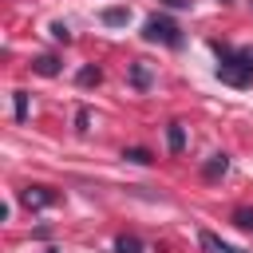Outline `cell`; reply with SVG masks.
I'll return each instance as SVG.
<instances>
[{
  "mask_svg": "<svg viewBox=\"0 0 253 253\" xmlns=\"http://www.w3.org/2000/svg\"><path fill=\"white\" fill-rule=\"evenodd\" d=\"M142 36H146L150 43H170V47H178V43H182L178 24H174V20H166V16H150V20H146V28H142Z\"/></svg>",
  "mask_w": 253,
  "mask_h": 253,
  "instance_id": "6da1fadb",
  "label": "cell"
},
{
  "mask_svg": "<svg viewBox=\"0 0 253 253\" xmlns=\"http://www.w3.org/2000/svg\"><path fill=\"white\" fill-rule=\"evenodd\" d=\"M20 202H24L28 210H47V206L55 202V190H47V186H24V190H20Z\"/></svg>",
  "mask_w": 253,
  "mask_h": 253,
  "instance_id": "7a4b0ae2",
  "label": "cell"
},
{
  "mask_svg": "<svg viewBox=\"0 0 253 253\" xmlns=\"http://www.w3.org/2000/svg\"><path fill=\"white\" fill-rule=\"evenodd\" d=\"M198 245L206 249V253H241V249H233V245H225L217 233H210V229H202L198 233Z\"/></svg>",
  "mask_w": 253,
  "mask_h": 253,
  "instance_id": "3957f363",
  "label": "cell"
},
{
  "mask_svg": "<svg viewBox=\"0 0 253 253\" xmlns=\"http://www.w3.org/2000/svg\"><path fill=\"white\" fill-rule=\"evenodd\" d=\"M225 170H229V154H210V162L202 166V174H206V178H221Z\"/></svg>",
  "mask_w": 253,
  "mask_h": 253,
  "instance_id": "277c9868",
  "label": "cell"
},
{
  "mask_svg": "<svg viewBox=\"0 0 253 253\" xmlns=\"http://www.w3.org/2000/svg\"><path fill=\"white\" fill-rule=\"evenodd\" d=\"M123 158H126V162H138V166L154 162V154H150V150H142V146H126V150H123Z\"/></svg>",
  "mask_w": 253,
  "mask_h": 253,
  "instance_id": "5b68a950",
  "label": "cell"
},
{
  "mask_svg": "<svg viewBox=\"0 0 253 253\" xmlns=\"http://www.w3.org/2000/svg\"><path fill=\"white\" fill-rule=\"evenodd\" d=\"M32 67H36L40 75H55V71H59V59H55V55H40Z\"/></svg>",
  "mask_w": 253,
  "mask_h": 253,
  "instance_id": "8992f818",
  "label": "cell"
},
{
  "mask_svg": "<svg viewBox=\"0 0 253 253\" xmlns=\"http://www.w3.org/2000/svg\"><path fill=\"white\" fill-rule=\"evenodd\" d=\"M166 142H170V150H174V154L186 146V134H182V126H178V123H170V130H166Z\"/></svg>",
  "mask_w": 253,
  "mask_h": 253,
  "instance_id": "52a82bcc",
  "label": "cell"
},
{
  "mask_svg": "<svg viewBox=\"0 0 253 253\" xmlns=\"http://www.w3.org/2000/svg\"><path fill=\"white\" fill-rule=\"evenodd\" d=\"M115 253H142V241H138V237H126V233H123V237L115 241Z\"/></svg>",
  "mask_w": 253,
  "mask_h": 253,
  "instance_id": "ba28073f",
  "label": "cell"
},
{
  "mask_svg": "<svg viewBox=\"0 0 253 253\" xmlns=\"http://www.w3.org/2000/svg\"><path fill=\"white\" fill-rule=\"evenodd\" d=\"M233 225L253 229V206H237V210H233Z\"/></svg>",
  "mask_w": 253,
  "mask_h": 253,
  "instance_id": "9c48e42d",
  "label": "cell"
},
{
  "mask_svg": "<svg viewBox=\"0 0 253 253\" xmlns=\"http://www.w3.org/2000/svg\"><path fill=\"white\" fill-rule=\"evenodd\" d=\"M130 83H134V87H146V83H150V71H146L142 63H130Z\"/></svg>",
  "mask_w": 253,
  "mask_h": 253,
  "instance_id": "30bf717a",
  "label": "cell"
},
{
  "mask_svg": "<svg viewBox=\"0 0 253 253\" xmlns=\"http://www.w3.org/2000/svg\"><path fill=\"white\" fill-rule=\"evenodd\" d=\"M12 107H16V119H28V91H16L12 95Z\"/></svg>",
  "mask_w": 253,
  "mask_h": 253,
  "instance_id": "8fae6325",
  "label": "cell"
},
{
  "mask_svg": "<svg viewBox=\"0 0 253 253\" xmlns=\"http://www.w3.org/2000/svg\"><path fill=\"white\" fill-rule=\"evenodd\" d=\"M126 16H130L126 8H107V12H103V20H107V24H126Z\"/></svg>",
  "mask_w": 253,
  "mask_h": 253,
  "instance_id": "7c38bea8",
  "label": "cell"
},
{
  "mask_svg": "<svg viewBox=\"0 0 253 253\" xmlns=\"http://www.w3.org/2000/svg\"><path fill=\"white\" fill-rule=\"evenodd\" d=\"M99 79H103L99 67H83V71H79V83H83V87H91V83H99Z\"/></svg>",
  "mask_w": 253,
  "mask_h": 253,
  "instance_id": "4fadbf2b",
  "label": "cell"
},
{
  "mask_svg": "<svg viewBox=\"0 0 253 253\" xmlns=\"http://www.w3.org/2000/svg\"><path fill=\"white\" fill-rule=\"evenodd\" d=\"M87 123H91V111L79 107V111H75V130H87Z\"/></svg>",
  "mask_w": 253,
  "mask_h": 253,
  "instance_id": "5bb4252c",
  "label": "cell"
},
{
  "mask_svg": "<svg viewBox=\"0 0 253 253\" xmlns=\"http://www.w3.org/2000/svg\"><path fill=\"white\" fill-rule=\"evenodd\" d=\"M51 36H55V40H63V43H67V40H71V32H67V28H63V24H55V28H51Z\"/></svg>",
  "mask_w": 253,
  "mask_h": 253,
  "instance_id": "9a60e30c",
  "label": "cell"
},
{
  "mask_svg": "<svg viewBox=\"0 0 253 253\" xmlns=\"http://www.w3.org/2000/svg\"><path fill=\"white\" fill-rule=\"evenodd\" d=\"M47 253H55V249H47Z\"/></svg>",
  "mask_w": 253,
  "mask_h": 253,
  "instance_id": "2e32d148",
  "label": "cell"
}]
</instances>
